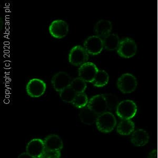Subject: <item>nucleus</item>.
<instances>
[{
	"instance_id": "nucleus-10",
	"label": "nucleus",
	"mask_w": 158,
	"mask_h": 158,
	"mask_svg": "<svg viewBox=\"0 0 158 158\" xmlns=\"http://www.w3.org/2000/svg\"><path fill=\"white\" fill-rule=\"evenodd\" d=\"M98 68L95 64L87 62L81 65L78 70L79 77L84 80L86 82L92 83L97 75Z\"/></svg>"
},
{
	"instance_id": "nucleus-25",
	"label": "nucleus",
	"mask_w": 158,
	"mask_h": 158,
	"mask_svg": "<svg viewBox=\"0 0 158 158\" xmlns=\"http://www.w3.org/2000/svg\"><path fill=\"white\" fill-rule=\"evenodd\" d=\"M18 158H33L32 156H31L27 153H22L19 156Z\"/></svg>"
},
{
	"instance_id": "nucleus-24",
	"label": "nucleus",
	"mask_w": 158,
	"mask_h": 158,
	"mask_svg": "<svg viewBox=\"0 0 158 158\" xmlns=\"http://www.w3.org/2000/svg\"><path fill=\"white\" fill-rule=\"evenodd\" d=\"M61 156V151L45 149L43 158H60Z\"/></svg>"
},
{
	"instance_id": "nucleus-6",
	"label": "nucleus",
	"mask_w": 158,
	"mask_h": 158,
	"mask_svg": "<svg viewBox=\"0 0 158 158\" xmlns=\"http://www.w3.org/2000/svg\"><path fill=\"white\" fill-rule=\"evenodd\" d=\"M47 85L44 81L38 78L31 79L26 86L27 94L32 98L41 97L45 93Z\"/></svg>"
},
{
	"instance_id": "nucleus-21",
	"label": "nucleus",
	"mask_w": 158,
	"mask_h": 158,
	"mask_svg": "<svg viewBox=\"0 0 158 158\" xmlns=\"http://www.w3.org/2000/svg\"><path fill=\"white\" fill-rule=\"evenodd\" d=\"M70 86L77 94H81L85 92L87 88V85L84 80L78 77L72 80Z\"/></svg>"
},
{
	"instance_id": "nucleus-26",
	"label": "nucleus",
	"mask_w": 158,
	"mask_h": 158,
	"mask_svg": "<svg viewBox=\"0 0 158 158\" xmlns=\"http://www.w3.org/2000/svg\"><path fill=\"white\" fill-rule=\"evenodd\" d=\"M0 29H1V30H2V29H3V24H4V22L3 20L2 19V18H1V19H0Z\"/></svg>"
},
{
	"instance_id": "nucleus-9",
	"label": "nucleus",
	"mask_w": 158,
	"mask_h": 158,
	"mask_svg": "<svg viewBox=\"0 0 158 158\" xmlns=\"http://www.w3.org/2000/svg\"><path fill=\"white\" fill-rule=\"evenodd\" d=\"M45 151L44 140L40 139L31 140L26 147V152L33 158H43Z\"/></svg>"
},
{
	"instance_id": "nucleus-19",
	"label": "nucleus",
	"mask_w": 158,
	"mask_h": 158,
	"mask_svg": "<svg viewBox=\"0 0 158 158\" xmlns=\"http://www.w3.org/2000/svg\"><path fill=\"white\" fill-rule=\"evenodd\" d=\"M109 81V76L108 73L104 70H99L92 84L95 87L102 88L106 85Z\"/></svg>"
},
{
	"instance_id": "nucleus-8",
	"label": "nucleus",
	"mask_w": 158,
	"mask_h": 158,
	"mask_svg": "<svg viewBox=\"0 0 158 158\" xmlns=\"http://www.w3.org/2000/svg\"><path fill=\"white\" fill-rule=\"evenodd\" d=\"M49 30L52 37L61 39L67 36L69 32V25L64 20H54L49 26Z\"/></svg>"
},
{
	"instance_id": "nucleus-3",
	"label": "nucleus",
	"mask_w": 158,
	"mask_h": 158,
	"mask_svg": "<svg viewBox=\"0 0 158 158\" xmlns=\"http://www.w3.org/2000/svg\"><path fill=\"white\" fill-rule=\"evenodd\" d=\"M88 53L84 47L77 45L72 48L69 54V62L74 66H79L87 62L89 60Z\"/></svg>"
},
{
	"instance_id": "nucleus-16",
	"label": "nucleus",
	"mask_w": 158,
	"mask_h": 158,
	"mask_svg": "<svg viewBox=\"0 0 158 158\" xmlns=\"http://www.w3.org/2000/svg\"><path fill=\"white\" fill-rule=\"evenodd\" d=\"M135 129V123L132 121L122 120L117 126V131L119 135L127 136L133 133Z\"/></svg>"
},
{
	"instance_id": "nucleus-4",
	"label": "nucleus",
	"mask_w": 158,
	"mask_h": 158,
	"mask_svg": "<svg viewBox=\"0 0 158 158\" xmlns=\"http://www.w3.org/2000/svg\"><path fill=\"white\" fill-rule=\"evenodd\" d=\"M118 89L123 94H130L137 88L138 82L135 76L130 73L122 74L117 83Z\"/></svg>"
},
{
	"instance_id": "nucleus-1",
	"label": "nucleus",
	"mask_w": 158,
	"mask_h": 158,
	"mask_svg": "<svg viewBox=\"0 0 158 158\" xmlns=\"http://www.w3.org/2000/svg\"><path fill=\"white\" fill-rule=\"evenodd\" d=\"M115 116L111 112L106 111L98 115L95 121L98 130L104 133H110L117 125Z\"/></svg>"
},
{
	"instance_id": "nucleus-2",
	"label": "nucleus",
	"mask_w": 158,
	"mask_h": 158,
	"mask_svg": "<svg viewBox=\"0 0 158 158\" xmlns=\"http://www.w3.org/2000/svg\"><path fill=\"white\" fill-rule=\"evenodd\" d=\"M137 105L133 101L126 100L118 103L115 113L117 116L122 120H131L137 113Z\"/></svg>"
},
{
	"instance_id": "nucleus-5",
	"label": "nucleus",
	"mask_w": 158,
	"mask_h": 158,
	"mask_svg": "<svg viewBox=\"0 0 158 158\" xmlns=\"http://www.w3.org/2000/svg\"><path fill=\"white\" fill-rule=\"evenodd\" d=\"M137 50V44L135 41L131 38H127L121 40L117 53L122 58H130L135 56Z\"/></svg>"
},
{
	"instance_id": "nucleus-23",
	"label": "nucleus",
	"mask_w": 158,
	"mask_h": 158,
	"mask_svg": "<svg viewBox=\"0 0 158 158\" xmlns=\"http://www.w3.org/2000/svg\"><path fill=\"white\" fill-rule=\"evenodd\" d=\"M104 95L106 98L108 109L112 110L114 108H117L118 103L117 97L115 95L112 94H106Z\"/></svg>"
},
{
	"instance_id": "nucleus-15",
	"label": "nucleus",
	"mask_w": 158,
	"mask_h": 158,
	"mask_svg": "<svg viewBox=\"0 0 158 158\" xmlns=\"http://www.w3.org/2000/svg\"><path fill=\"white\" fill-rule=\"evenodd\" d=\"M45 149L50 150L61 151L63 149V141L61 138L56 135H48L44 140Z\"/></svg>"
},
{
	"instance_id": "nucleus-17",
	"label": "nucleus",
	"mask_w": 158,
	"mask_h": 158,
	"mask_svg": "<svg viewBox=\"0 0 158 158\" xmlns=\"http://www.w3.org/2000/svg\"><path fill=\"white\" fill-rule=\"evenodd\" d=\"M98 115L95 114L88 106L81 109L79 113V118L83 123L86 125H92L96 121Z\"/></svg>"
},
{
	"instance_id": "nucleus-18",
	"label": "nucleus",
	"mask_w": 158,
	"mask_h": 158,
	"mask_svg": "<svg viewBox=\"0 0 158 158\" xmlns=\"http://www.w3.org/2000/svg\"><path fill=\"white\" fill-rule=\"evenodd\" d=\"M104 49L108 51H114L118 49L120 42L117 34L110 33L103 39Z\"/></svg>"
},
{
	"instance_id": "nucleus-12",
	"label": "nucleus",
	"mask_w": 158,
	"mask_h": 158,
	"mask_svg": "<svg viewBox=\"0 0 158 158\" xmlns=\"http://www.w3.org/2000/svg\"><path fill=\"white\" fill-rule=\"evenodd\" d=\"M87 106L98 115L106 111L108 106L104 94L93 96L89 101Z\"/></svg>"
},
{
	"instance_id": "nucleus-7",
	"label": "nucleus",
	"mask_w": 158,
	"mask_h": 158,
	"mask_svg": "<svg viewBox=\"0 0 158 158\" xmlns=\"http://www.w3.org/2000/svg\"><path fill=\"white\" fill-rule=\"evenodd\" d=\"M83 47L89 54L91 56L98 55L104 49L103 39L96 35L89 36L85 40Z\"/></svg>"
},
{
	"instance_id": "nucleus-14",
	"label": "nucleus",
	"mask_w": 158,
	"mask_h": 158,
	"mask_svg": "<svg viewBox=\"0 0 158 158\" xmlns=\"http://www.w3.org/2000/svg\"><path fill=\"white\" fill-rule=\"evenodd\" d=\"M112 29V24L109 20H101L97 22L94 27V32L97 36L102 39L110 34Z\"/></svg>"
},
{
	"instance_id": "nucleus-13",
	"label": "nucleus",
	"mask_w": 158,
	"mask_h": 158,
	"mask_svg": "<svg viewBox=\"0 0 158 158\" xmlns=\"http://www.w3.org/2000/svg\"><path fill=\"white\" fill-rule=\"evenodd\" d=\"M149 135L145 130L139 129L131 134V142L133 146L138 147L146 146L149 141Z\"/></svg>"
},
{
	"instance_id": "nucleus-22",
	"label": "nucleus",
	"mask_w": 158,
	"mask_h": 158,
	"mask_svg": "<svg viewBox=\"0 0 158 158\" xmlns=\"http://www.w3.org/2000/svg\"><path fill=\"white\" fill-rule=\"evenodd\" d=\"M89 101L88 97L85 92L77 94L72 104L77 109H83L88 106Z\"/></svg>"
},
{
	"instance_id": "nucleus-20",
	"label": "nucleus",
	"mask_w": 158,
	"mask_h": 158,
	"mask_svg": "<svg viewBox=\"0 0 158 158\" xmlns=\"http://www.w3.org/2000/svg\"><path fill=\"white\" fill-rule=\"evenodd\" d=\"M59 94L61 100L68 103H72L77 94L70 86L62 90Z\"/></svg>"
},
{
	"instance_id": "nucleus-11",
	"label": "nucleus",
	"mask_w": 158,
	"mask_h": 158,
	"mask_svg": "<svg viewBox=\"0 0 158 158\" xmlns=\"http://www.w3.org/2000/svg\"><path fill=\"white\" fill-rule=\"evenodd\" d=\"M72 80L71 77L68 73L62 71L54 74L51 80V83L54 90L60 92L70 86Z\"/></svg>"
}]
</instances>
